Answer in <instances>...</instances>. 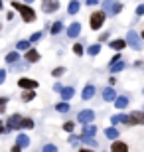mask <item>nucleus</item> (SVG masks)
Here are the masks:
<instances>
[{
  "instance_id": "obj_18",
  "label": "nucleus",
  "mask_w": 144,
  "mask_h": 152,
  "mask_svg": "<svg viewBox=\"0 0 144 152\" xmlns=\"http://www.w3.org/2000/svg\"><path fill=\"white\" fill-rule=\"evenodd\" d=\"M81 142H83L85 146H89V148H97V146H99L93 136H81Z\"/></svg>"
},
{
  "instance_id": "obj_5",
  "label": "nucleus",
  "mask_w": 144,
  "mask_h": 152,
  "mask_svg": "<svg viewBox=\"0 0 144 152\" xmlns=\"http://www.w3.org/2000/svg\"><path fill=\"white\" fill-rule=\"evenodd\" d=\"M18 87H22L24 91H34L36 87H38V81H36V79L22 77V79H18Z\"/></svg>"
},
{
  "instance_id": "obj_48",
  "label": "nucleus",
  "mask_w": 144,
  "mask_h": 152,
  "mask_svg": "<svg viewBox=\"0 0 144 152\" xmlns=\"http://www.w3.org/2000/svg\"><path fill=\"white\" fill-rule=\"evenodd\" d=\"M140 36H142V39H144V32H142V34H140Z\"/></svg>"
},
{
  "instance_id": "obj_32",
  "label": "nucleus",
  "mask_w": 144,
  "mask_h": 152,
  "mask_svg": "<svg viewBox=\"0 0 144 152\" xmlns=\"http://www.w3.org/2000/svg\"><path fill=\"white\" fill-rule=\"evenodd\" d=\"M22 129H34V121L32 118H24L22 121Z\"/></svg>"
},
{
  "instance_id": "obj_1",
  "label": "nucleus",
  "mask_w": 144,
  "mask_h": 152,
  "mask_svg": "<svg viewBox=\"0 0 144 152\" xmlns=\"http://www.w3.org/2000/svg\"><path fill=\"white\" fill-rule=\"evenodd\" d=\"M12 8H16V10L20 12V14H22V20H24V22H34V20H36V12H34L28 4L12 2Z\"/></svg>"
},
{
  "instance_id": "obj_21",
  "label": "nucleus",
  "mask_w": 144,
  "mask_h": 152,
  "mask_svg": "<svg viewBox=\"0 0 144 152\" xmlns=\"http://www.w3.org/2000/svg\"><path fill=\"white\" fill-rule=\"evenodd\" d=\"M107 138H111V140H116L118 138V130H116V126H109V129L105 130Z\"/></svg>"
},
{
  "instance_id": "obj_42",
  "label": "nucleus",
  "mask_w": 144,
  "mask_h": 152,
  "mask_svg": "<svg viewBox=\"0 0 144 152\" xmlns=\"http://www.w3.org/2000/svg\"><path fill=\"white\" fill-rule=\"evenodd\" d=\"M118 59H121V56H113V59H111V65H115V63H118Z\"/></svg>"
},
{
  "instance_id": "obj_11",
  "label": "nucleus",
  "mask_w": 144,
  "mask_h": 152,
  "mask_svg": "<svg viewBox=\"0 0 144 152\" xmlns=\"http://www.w3.org/2000/svg\"><path fill=\"white\" fill-rule=\"evenodd\" d=\"M111 152H128V144L122 140H115L111 144Z\"/></svg>"
},
{
  "instance_id": "obj_27",
  "label": "nucleus",
  "mask_w": 144,
  "mask_h": 152,
  "mask_svg": "<svg viewBox=\"0 0 144 152\" xmlns=\"http://www.w3.org/2000/svg\"><path fill=\"white\" fill-rule=\"evenodd\" d=\"M34 97H36V91H24L22 93V101L28 103V101H32Z\"/></svg>"
},
{
  "instance_id": "obj_8",
  "label": "nucleus",
  "mask_w": 144,
  "mask_h": 152,
  "mask_svg": "<svg viewBox=\"0 0 144 152\" xmlns=\"http://www.w3.org/2000/svg\"><path fill=\"white\" fill-rule=\"evenodd\" d=\"M42 8H44L45 14H51V12H56L57 8H59V2H57V0H44Z\"/></svg>"
},
{
  "instance_id": "obj_9",
  "label": "nucleus",
  "mask_w": 144,
  "mask_h": 152,
  "mask_svg": "<svg viewBox=\"0 0 144 152\" xmlns=\"http://www.w3.org/2000/svg\"><path fill=\"white\" fill-rule=\"evenodd\" d=\"M121 123L130 124V115H113L111 117V124L113 126H116V124H121Z\"/></svg>"
},
{
  "instance_id": "obj_19",
  "label": "nucleus",
  "mask_w": 144,
  "mask_h": 152,
  "mask_svg": "<svg viewBox=\"0 0 144 152\" xmlns=\"http://www.w3.org/2000/svg\"><path fill=\"white\" fill-rule=\"evenodd\" d=\"M126 105H128V97L121 95V97H116V99H115V107L116 109H124Z\"/></svg>"
},
{
  "instance_id": "obj_24",
  "label": "nucleus",
  "mask_w": 144,
  "mask_h": 152,
  "mask_svg": "<svg viewBox=\"0 0 144 152\" xmlns=\"http://www.w3.org/2000/svg\"><path fill=\"white\" fill-rule=\"evenodd\" d=\"M67 12H69V14H77V12H79V2H77V0H71V2H69Z\"/></svg>"
},
{
  "instance_id": "obj_22",
  "label": "nucleus",
  "mask_w": 144,
  "mask_h": 152,
  "mask_svg": "<svg viewBox=\"0 0 144 152\" xmlns=\"http://www.w3.org/2000/svg\"><path fill=\"white\" fill-rule=\"evenodd\" d=\"M95 132H97V126H95L93 123H91V124H85V126H83V136H93Z\"/></svg>"
},
{
  "instance_id": "obj_41",
  "label": "nucleus",
  "mask_w": 144,
  "mask_h": 152,
  "mask_svg": "<svg viewBox=\"0 0 144 152\" xmlns=\"http://www.w3.org/2000/svg\"><path fill=\"white\" fill-rule=\"evenodd\" d=\"M61 89H63V85H59V83H56V85H53V91H57V93H61Z\"/></svg>"
},
{
  "instance_id": "obj_44",
  "label": "nucleus",
  "mask_w": 144,
  "mask_h": 152,
  "mask_svg": "<svg viewBox=\"0 0 144 152\" xmlns=\"http://www.w3.org/2000/svg\"><path fill=\"white\" fill-rule=\"evenodd\" d=\"M87 4L89 6H95V4H99V0H87Z\"/></svg>"
},
{
  "instance_id": "obj_33",
  "label": "nucleus",
  "mask_w": 144,
  "mask_h": 152,
  "mask_svg": "<svg viewBox=\"0 0 144 152\" xmlns=\"http://www.w3.org/2000/svg\"><path fill=\"white\" fill-rule=\"evenodd\" d=\"M73 53H75V56H83V45L75 44V45H73Z\"/></svg>"
},
{
  "instance_id": "obj_28",
  "label": "nucleus",
  "mask_w": 144,
  "mask_h": 152,
  "mask_svg": "<svg viewBox=\"0 0 144 152\" xmlns=\"http://www.w3.org/2000/svg\"><path fill=\"white\" fill-rule=\"evenodd\" d=\"M18 57H20V56H18V51H10V53L6 56V61H8V63H16Z\"/></svg>"
},
{
  "instance_id": "obj_23",
  "label": "nucleus",
  "mask_w": 144,
  "mask_h": 152,
  "mask_svg": "<svg viewBox=\"0 0 144 152\" xmlns=\"http://www.w3.org/2000/svg\"><path fill=\"white\" fill-rule=\"evenodd\" d=\"M61 30H63V24L61 22H53V26H51V36H57V34H61Z\"/></svg>"
},
{
  "instance_id": "obj_47",
  "label": "nucleus",
  "mask_w": 144,
  "mask_h": 152,
  "mask_svg": "<svg viewBox=\"0 0 144 152\" xmlns=\"http://www.w3.org/2000/svg\"><path fill=\"white\" fill-rule=\"evenodd\" d=\"M34 0H24V4H32Z\"/></svg>"
},
{
  "instance_id": "obj_45",
  "label": "nucleus",
  "mask_w": 144,
  "mask_h": 152,
  "mask_svg": "<svg viewBox=\"0 0 144 152\" xmlns=\"http://www.w3.org/2000/svg\"><path fill=\"white\" fill-rule=\"evenodd\" d=\"M20 150H22V148H20V146L16 144V146H12V150H10V152H20Z\"/></svg>"
},
{
  "instance_id": "obj_26",
  "label": "nucleus",
  "mask_w": 144,
  "mask_h": 152,
  "mask_svg": "<svg viewBox=\"0 0 144 152\" xmlns=\"http://www.w3.org/2000/svg\"><path fill=\"white\" fill-rule=\"evenodd\" d=\"M30 44H32L30 39H28V42H26V39H22V42H18V45H16V48H18L20 51H28V50H30Z\"/></svg>"
},
{
  "instance_id": "obj_46",
  "label": "nucleus",
  "mask_w": 144,
  "mask_h": 152,
  "mask_svg": "<svg viewBox=\"0 0 144 152\" xmlns=\"http://www.w3.org/2000/svg\"><path fill=\"white\" fill-rule=\"evenodd\" d=\"M79 152H95V150H91V148H83V150H79Z\"/></svg>"
},
{
  "instance_id": "obj_25",
  "label": "nucleus",
  "mask_w": 144,
  "mask_h": 152,
  "mask_svg": "<svg viewBox=\"0 0 144 152\" xmlns=\"http://www.w3.org/2000/svg\"><path fill=\"white\" fill-rule=\"evenodd\" d=\"M89 56H99L101 53V45L99 44H93V45H89Z\"/></svg>"
},
{
  "instance_id": "obj_7",
  "label": "nucleus",
  "mask_w": 144,
  "mask_h": 152,
  "mask_svg": "<svg viewBox=\"0 0 144 152\" xmlns=\"http://www.w3.org/2000/svg\"><path fill=\"white\" fill-rule=\"evenodd\" d=\"M22 121H24V118L20 117V115H12V117L8 118V124H6V130H12V129H20V126H22Z\"/></svg>"
},
{
  "instance_id": "obj_29",
  "label": "nucleus",
  "mask_w": 144,
  "mask_h": 152,
  "mask_svg": "<svg viewBox=\"0 0 144 152\" xmlns=\"http://www.w3.org/2000/svg\"><path fill=\"white\" fill-rule=\"evenodd\" d=\"M124 67H126L124 61H118V63H115V65H111V71H113V73H118V71H122Z\"/></svg>"
},
{
  "instance_id": "obj_37",
  "label": "nucleus",
  "mask_w": 144,
  "mask_h": 152,
  "mask_svg": "<svg viewBox=\"0 0 144 152\" xmlns=\"http://www.w3.org/2000/svg\"><path fill=\"white\" fill-rule=\"evenodd\" d=\"M73 129H75V124H73L71 121H69V123H65V124H63V130H67V132H73Z\"/></svg>"
},
{
  "instance_id": "obj_20",
  "label": "nucleus",
  "mask_w": 144,
  "mask_h": 152,
  "mask_svg": "<svg viewBox=\"0 0 144 152\" xmlns=\"http://www.w3.org/2000/svg\"><path fill=\"white\" fill-rule=\"evenodd\" d=\"M16 144L20 148H26V146H30V138L26 134H18V140H16Z\"/></svg>"
},
{
  "instance_id": "obj_49",
  "label": "nucleus",
  "mask_w": 144,
  "mask_h": 152,
  "mask_svg": "<svg viewBox=\"0 0 144 152\" xmlns=\"http://www.w3.org/2000/svg\"><path fill=\"white\" fill-rule=\"evenodd\" d=\"M0 6H2V0H0Z\"/></svg>"
},
{
  "instance_id": "obj_4",
  "label": "nucleus",
  "mask_w": 144,
  "mask_h": 152,
  "mask_svg": "<svg viewBox=\"0 0 144 152\" xmlns=\"http://www.w3.org/2000/svg\"><path fill=\"white\" fill-rule=\"evenodd\" d=\"M103 8H105L107 16H116V14L122 10V4H121V2H116V0H105Z\"/></svg>"
},
{
  "instance_id": "obj_16",
  "label": "nucleus",
  "mask_w": 144,
  "mask_h": 152,
  "mask_svg": "<svg viewBox=\"0 0 144 152\" xmlns=\"http://www.w3.org/2000/svg\"><path fill=\"white\" fill-rule=\"evenodd\" d=\"M103 99H105V101H115V99H116L115 89H113V87H107V89L103 91Z\"/></svg>"
},
{
  "instance_id": "obj_36",
  "label": "nucleus",
  "mask_w": 144,
  "mask_h": 152,
  "mask_svg": "<svg viewBox=\"0 0 144 152\" xmlns=\"http://www.w3.org/2000/svg\"><path fill=\"white\" fill-rule=\"evenodd\" d=\"M6 103H8V99H6V97H0V113L6 111Z\"/></svg>"
},
{
  "instance_id": "obj_10",
  "label": "nucleus",
  "mask_w": 144,
  "mask_h": 152,
  "mask_svg": "<svg viewBox=\"0 0 144 152\" xmlns=\"http://www.w3.org/2000/svg\"><path fill=\"white\" fill-rule=\"evenodd\" d=\"M130 124H144V111L130 113Z\"/></svg>"
},
{
  "instance_id": "obj_6",
  "label": "nucleus",
  "mask_w": 144,
  "mask_h": 152,
  "mask_svg": "<svg viewBox=\"0 0 144 152\" xmlns=\"http://www.w3.org/2000/svg\"><path fill=\"white\" fill-rule=\"evenodd\" d=\"M93 118H95V113L91 111V109H85V111H81V113L77 115V121H79V123H83V124H91V123H93Z\"/></svg>"
},
{
  "instance_id": "obj_34",
  "label": "nucleus",
  "mask_w": 144,
  "mask_h": 152,
  "mask_svg": "<svg viewBox=\"0 0 144 152\" xmlns=\"http://www.w3.org/2000/svg\"><path fill=\"white\" fill-rule=\"evenodd\" d=\"M63 73H65V69H63V67H56L53 71H51V75H53V77H61Z\"/></svg>"
},
{
  "instance_id": "obj_2",
  "label": "nucleus",
  "mask_w": 144,
  "mask_h": 152,
  "mask_svg": "<svg viewBox=\"0 0 144 152\" xmlns=\"http://www.w3.org/2000/svg\"><path fill=\"white\" fill-rule=\"evenodd\" d=\"M105 10H99V12H93L91 16H89V26H91V30H99L103 24H105Z\"/></svg>"
},
{
  "instance_id": "obj_14",
  "label": "nucleus",
  "mask_w": 144,
  "mask_h": 152,
  "mask_svg": "<svg viewBox=\"0 0 144 152\" xmlns=\"http://www.w3.org/2000/svg\"><path fill=\"white\" fill-rule=\"evenodd\" d=\"M109 45H111V48H113L115 51H121V50H124V48H126L128 44H126V39H113V42H111Z\"/></svg>"
},
{
  "instance_id": "obj_43",
  "label": "nucleus",
  "mask_w": 144,
  "mask_h": 152,
  "mask_svg": "<svg viewBox=\"0 0 144 152\" xmlns=\"http://www.w3.org/2000/svg\"><path fill=\"white\" fill-rule=\"evenodd\" d=\"M101 42H105V39H109V32H105V34H101Z\"/></svg>"
},
{
  "instance_id": "obj_31",
  "label": "nucleus",
  "mask_w": 144,
  "mask_h": 152,
  "mask_svg": "<svg viewBox=\"0 0 144 152\" xmlns=\"http://www.w3.org/2000/svg\"><path fill=\"white\" fill-rule=\"evenodd\" d=\"M42 152H57V146H56V144H44Z\"/></svg>"
},
{
  "instance_id": "obj_30",
  "label": "nucleus",
  "mask_w": 144,
  "mask_h": 152,
  "mask_svg": "<svg viewBox=\"0 0 144 152\" xmlns=\"http://www.w3.org/2000/svg\"><path fill=\"white\" fill-rule=\"evenodd\" d=\"M56 111H59V113H67V111H69V105H67V103H57Z\"/></svg>"
},
{
  "instance_id": "obj_13",
  "label": "nucleus",
  "mask_w": 144,
  "mask_h": 152,
  "mask_svg": "<svg viewBox=\"0 0 144 152\" xmlns=\"http://www.w3.org/2000/svg\"><path fill=\"white\" fill-rule=\"evenodd\" d=\"M24 57H26L28 63H36L39 59V53H38V50H28L26 53H24Z\"/></svg>"
},
{
  "instance_id": "obj_12",
  "label": "nucleus",
  "mask_w": 144,
  "mask_h": 152,
  "mask_svg": "<svg viewBox=\"0 0 144 152\" xmlns=\"http://www.w3.org/2000/svg\"><path fill=\"white\" fill-rule=\"evenodd\" d=\"M79 34H81V24H79V22H73L71 26L67 28V36H69V38H77Z\"/></svg>"
},
{
  "instance_id": "obj_17",
  "label": "nucleus",
  "mask_w": 144,
  "mask_h": 152,
  "mask_svg": "<svg viewBox=\"0 0 144 152\" xmlns=\"http://www.w3.org/2000/svg\"><path fill=\"white\" fill-rule=\"evenodd\" d=\"M73 95H75V89H73V87H63V89H61V97H63V101H69Z\"/></svg>"
},
{
  "instance_id": "obj_39",
  "label": "nucleus",
  "mask_w": 144,
  "mask_h": 152,
  "mask_svg": "<svg viewBox=\"0 0 144 152\" xmlns=\"http://www.w3.org/2000/svg\"><path fill=\"white\" fill-rule=\"evenodd\" d=\"M4 81H6V71H4V69H0V85L4 83Z\"/></svg>"
},
{
  "instance_id": "obj_38",
  "label": "nucleus",
  "mask_w": 144,
  "mask_h": 152,
  "mask_svg": "<svg viewBox=\"0 0 144 152\" xmlns=\"http://www.w3.org/2000/svg\"><path fill=\"white\" fill-rule=\"evenodd\" d=\"M136 14H138V16H144V4H138V8H136Z\"/></svg>"
},
{
  "instance_id": "obj_15",
  "label": "nucleus",
  "mask_w": 144,
  "mask_h": 152,
  "mask_svg": "<svg viewBox=\"0 0 144 152\" xmlns=\"http://www.w3.org/2000/svg\"><path fill=\"white\" fill-rule=\"evenodd\" d=\"M93 95H95V87H93V85H87V87L83 89V93H81L83 101H89V99H93Z\"/></svg>"
},
{
  "instance_id": "obj_3",
  "label": "nucleus",
  "mask_w": 144,
  "mask_h": 152,
  "mask_svg": "<svg viewBox=\"0 0 144 152\" xmlns=\"http://www.w3.org/2000/svg\"><path fill=\"white\" fill-rule=\"evenodd\" d=\"M126 44L132 48V50H136V51H140L142 50V36H138L134 30H130L126 34Z\"/></svg>"
},
{
  "instance_id": "obj_35",
  "label": "nucleus",
  "mask_w": 144,
  "mask_h": 152,
  "mask_svg": "<svg viewBox=\"0 0 144 152\" xmlns=\"http://www.w3.org/2000/svg\"><path fill=\"white\" fill-rule=\"evenodd\" d=\"M44 36V32H36V34L30 36V42H39V38Z\"/></svg>"
},
{
  "instance_id": "obj_40",
  "label": "nucleus",
  "mask_w": 144,
  "mask_h": 152,
  "mask_svg": "<svg viewBox=\"0 0 144 152\" xmlns=\"http://www.w3.org/2000/svg\"><path fill=\"white\" fill-rule=\"evenodd\" d=\"M69 142L75 146V144H79V138H77V136H69Z\"/></svg>"
}]
</instances>
